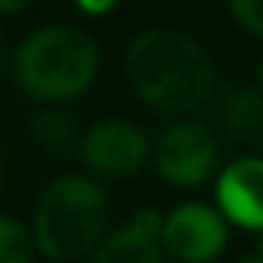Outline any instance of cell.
<instances>
[{
	"label": "cell",
	"mask_w": 263,
	"mask_h": 263,
	"mask_svg": "<svg viewBox=\"0 0 263 263\" xmlns=\"http://www.w3.org/2000/svg\"><path fill=\"white\" fill-rule=\"evenodd\" d=\"M25 10H28V4H0V22H4V16H19Z\"/></svg>",
	"instance_id": "4fadbf2b"
},
{
	"label": "cell",
	"mask_w": 263,
	"mask_h": 263,
	"mask_svg": "<svg viewBox=\"0 0 263 263\" xmlns=\"http://www.w3.org/2000/svg\"><path fill=\"white\" fill-rule=\"evenodd\" d=\"M235 263H263V257H260L257 251H251V254H245V257H238Z\"/></svg>",
	"instance_id": "2e32d148"
},
{
	"label": "cell",
	"mask_w": 263,
	"mask_h": 263,
	"mask_svg": "<svg viewBox=\"0 0 263 263\" xmlns=\"http://www.w3.org/2000/svg\"><path fill=\"white\" fill-rule=\"evenodd\" d=\"M10 68L28 99L37 105H62L93 87L99 74V44L78 25L47 22L16 44Z\"/></svg>",
	"instance_id": "7a4b0ae2"
},
{
	"label": "cell",
	"mask_w": 263,
	"mask_h": 263,
	"mask_svg": "<svg viewBox=\"0 0 263 263\" xmlns=\"http://www.w3.org/2000/svg\"><path fill=\"white\" fill-rule=\"evenodd\" d=\"M28 223L41 257L71 263L93 254L105 238L108 192L90 174H62L44 186Z\"/></svg>",
	"instance_id": "3957f363"
},
{
	"label": "cell",
	"mask_w": 263,
	"mask_h": 263,
	"mask_svg": "<svg viewBox=\"0 0 263 263\" xmlns=\"http://www.w3.org/2000/svg\"><path fill=\"white\" fill-rule=\"evenodd\" d=\"M124 71L134 93L161 115H192L217 90L208 47L180 28H143L130 37Z\"/></svg>",
	"instance_id": "6da1fadb"
},
{
	"label": "cell",
	"mask_w": 263,
	"mask_h": 263,
	"mask_svg": "<svg viewBox=\"0 0 263 263\" xmlns=\"http://www.w3.org/2000/svg\"><path fill=\"white\" fill-rule=\"evenodd\" d=\"M4 180H7V158H4V146H0V189H4Z\"/></svg>",
	"instance_id": "e0dca14e"
},
{
	"label": "cell",
	"mask_w": 263,
	"mask_h": 263,
	"mask_svg": "<svg viewBox=\"0 0 263 263\" xmlns=\"http://www.w3.org/2000/svg\"><path fill=\"white\" fill-rule=\"evenodd\" d=\"M254 87L263 93V56H260V62H257V71H254Z\"/></svg>",
	"instance_id": "9a60e30c"
},
{
	"label": "cell",
	"mask_w": 263,
	"mask_h": 263,
	"mask_svg": "<svg viewBox=\"0 0 263 263\" xmlns=\"http://www.w3.org/2000/svg\"><path fill=\"white\" fill-rule=\"evenodd\" d=\"M28 137L44 152H65V149H78L81 143L78 124L56 105H41L37 111L28 115Z\"/></svg>",
	"instance_id": "30bf717a"
},
{
	"label": "cell",
	"mask_w": 263,
	"mask_h": 263,
	"mask_svg": "<svg viewBox=\"0 0 263 263\" xmlns=\"http://www.w3.org/2000/svg\"><path fill=\"white\" fill-rule=\"evenodd\" d=\"M78 161L93 180H130L152 161V140L130 118H102L81 134Z\"/></svg>",
	"instance_id": "5b68a950"
},
{
	"label": "cell",
	"mask_w": 263,
	"mask_h": 263,
	"mask_svg": "<svg viewBox=\"0 0 263 263\" xmlns=\"http://www.w3.org/2000/svg\"><path fill=\"white\" fill-rule=\"evenodd\" d=\"M214 198L226 223L263 232V158L245 155L226 164L214 180Z\"/></svg>",
	"instance_id": "52a82bcc"
},
{
	"label": "cell",
	"mask_w": 263,
	"mask_h": 263,
	"mask_svg": "<svg viewBox=\"0 0 263 263\" xmlns=\"http://www.w3.org/2000/svg\"><path fill=\"white\" fill-rule=\"evenodd\" d=\"M217 164H220L217 137L201 121L180 118L167 124L152 143V167L167 186L198 189L208 180H214Z\"/></svg>",
	"instance_id": "277c9868"
},
{
	"label": "cell",
	"mask_w": 263,
	"mask_h": 263,
	"mask_svg": "<svg viewBox=\"0 0 263 263\" xmlns=\"http://www.w3.org/2000/svg\"><path fill=\"white\" fill-rule=\"evenodd\" d=\"M34 257L37 245L31 223L10 211H0V263H34Z\"/></svg>",
	"instance_id": "8fae6325"
},
{
	"label": "cell",
	"mask_w": 263,
	"mask_h": 263,
	"mask_svg": "<svg viewBox=\"0 0 263 263\" xmlns=\"http://www.w3.org/2000/svg\"><path fill=\"white\" fill-rule=\"evenodd\" d=\"M257 254H260V257H263V238H260V245H257Z\"/></svg>",
	"instance_id": "ac0fdd59"
},
{
	"label": "cell",
	"mask_w": 263,
	"mask_h": 263,
	"mask_svg": "<svg viewBox=\"0 0 263 263\" xmlns=\"http://www.w3.org/2000/svg\"><path fill=\"white\" fill-rule=\"evenodd\" d=\"M229 245V223L214 204L186 201L164 214L161 248L180 263H211Z\"/></svg>",
	"instance_id": "8992f818"
},
{
	"label": "cell",
	"mask_w": 263,
	"mask_h": 263,
	"mask_svg": "<svg viewBox=\"0 0 263 263\" xmlns=\"http://www.w3.org/2000/svg\"><path fill=\"white\" fill-rule=\"evenodd\" d=\"M229 16L245 34L263 41V0H232Z\"/></svg>",
	"instance_id": "7c38bea8"
},
{
	"label": "cell",
	"mask_w": 263,
	"mask_h": 263,
	"mask_svg": "<svg viewBox=\"0 0 263 263\" xmlns=\"http://www.w3.org/2000/svg\"><path fill=\"white\" fill-rule=\"evenodd\" d=\"M164 214L155 208L134 211L118 229L105 232L99 248L90 254V263H164L161 248Z\"/></svg>",
	"instance_id": "ba28073f"
},
{
	"label": "cell",
	"mask_w": 263,
	"mask_h": 263,
	"mask_svg": "<svg viewBox=\"0 0 263 263\" xmlns=\"http://www.w3.org/2000/svg\"><path fill=\"white\" fill-rule=\"evenodd\" d=\"M4 62H7V37H4V22H0V71H4Z\"/></svg>",
	"instance_id": "5bb4252c"
},
{
	"label": "cell",
	"mask_w": 263,
	"mask_h": 263,
	"mask_svg": "<svg viewBox=\"0 0 263 263\" xmlns=\"http://www.w3.org/2000/svg\"><path fill=\"white\" fill-rule=\"evenodd\" d=\"M220 124L232 140H260L263 137V93L251 87H235L220 102Z\"/></svg>",
	"instance_id": "9c48e42d"
}]
</instances>
